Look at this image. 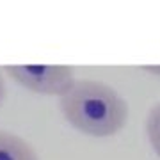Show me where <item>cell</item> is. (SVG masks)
Listing matches in <instances>:
<instances>
[{
    "label": "cell",
    "mask_w": 160,
    "mask_h": 160,
    "mask_svg": "<svg viewBox=\"0 0 160 160\" xmlns=\"http://www.w3.org/2000/svg\"><path fill=\"white\" fill-rule=\"evenodd\" d=\"M59 109L75 130L89 137H112L128 121L125 98L100 80H75L59 98Z\"/></svg>",
    "instance_id": "1"
},
{
    "label": "cell",
    "mask_w": 160,
    "mask_h": 160,
    "mask_svg": "<svg viewBox=\"0 0 160 160\" xmlns=\"http://www.w3.org/2000/svg\"><path fill=\"white\" fill-rule=\"evenodd\" d=\"M6 75L22 87L46 96H64L75 84V73L62 64H11Z\"/></svg>",
    "instance_id": "2"
},
{
    "label": "cell",
    "mask_w": 160,
    "mask_h": 160,
    "mask_svg": "<svg viewBox=\"0 0 160 160\" xmlns=\"http://www.w3.org/2000/svg\"><path fill=\"white\" fill-rule=\"evenodd\" d=\"M0 160H39V157L23 137L0 128Z\"/></svg>",
    "instance_id": "3"
},
{
    "label": "cell",
    "mask_w": 160,
    "mask_h": 160,
    "mask_svg": "<svg viewBox=\"0 0 160 160\" xmlns=\"http://www.w3.org/2000/svg\"><path fill=\"white\" fill-rule=\"evenodd\" d=\"M146 135L153 148L155 155L160 158V102L155 103L149 109L148 118H146Z\"/></svg>",
    "instance_id": "4"
},
{
    "label": "cell",
    "mask_w": 160,
    "mask_h": 160,
    "mask_svg": "<svg viewBox=\"0 0 160 160\" xmlns=\"http://www.w3.org/2000/svg\"><path fill=\"white\" fill-rule=\"evenodd\" d=\"M4 98H6V82H4L2 69H0V105L4 103Z\"/></svg>",
    "instance_id": "5"
},
{
    "label": "cell",
    "mask_w": 160,
    "mask_h": 160,
    "mask_svg": "<svg viewBox=\"0 0 160 160\" xmlns=\"http://www.w3.org/2000/svg\"><path fill=\"white\" fill-rule=\"evenodd\" d=\"M144 71H148V73H153L157 77H160V66H144Z\"/></svg>",
    "instance_id": "6"
}]
</instances>
